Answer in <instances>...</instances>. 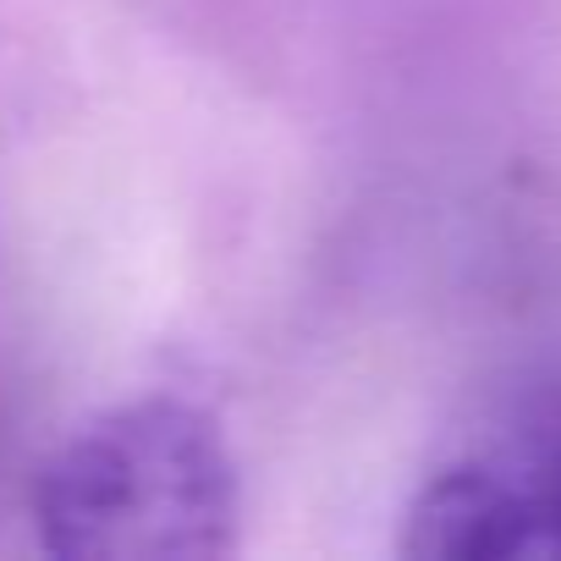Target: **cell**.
I'll use <instances>...</instances> for the list:
<instances>
[{
	"label": "cell",
	"instance_id": "obj_1",
	"mask_svg": "<svg viewBox=\"0 0 561 561\" xmlns=\"http://www.w3.org/2000/svg\"><path fill=\"white\" fill-rule=\"evenodd\" d=\"M34 534L61 561L231 556L242 484L220 424L176 397L100 413L39 468Z\"/></svg>",
	"mask_w": 561,
	"mask_h": 561
},
{
	"label": "cell",
	"instance_id": "obj_2",
	"mask_svg": "<svg viewBox=\"0 0 561 561\" xmlns=\"http://www.w3.org/2000/svg\"><path fill=\"white\" fill-rule=\"evenodd\" d=\"M402 550L440 561L561 556V479L517 462H457L419 490Z\"/></svg>",
	"mask_w": 561,
	"mask_h": 561
}]
</instances>
